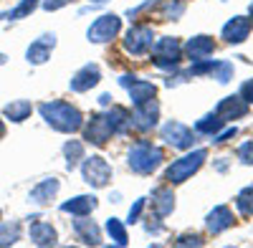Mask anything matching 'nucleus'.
Returning <instances> with one entry per match:
<instances>
[{"label": "nucleus", "mask_w": 253, "mask_h": 248, "mask_svg": "<svg viewBox=\"0 0 253 248\" xmlns=\"http://www.w3.org/2000/svg\"><path fill=\"white\" fill-rule=\"evenodd\" d=\"M36 109H38L41 117H43V122L48 124V127L61 132V134H74V132H81V127H84L81 109L69 104V101H63V99L41 101Z\"/></svg>", "instance_id": "f257e3e1"}, {"label": "nucleus", "mask_w": 253, "mask_h": 248, "mask_svg": "<svg viewBox=\"0 0 253 248\" xmlns=\"http://www.w3.org/2000/svg\"><path fill=\"white\" fill-rule=\"evenodd\" d=\"M165 150L150 139H137L129 150H126V167L134 175H152L162 167Z\"/></svg>", "instance_id": "f03ea898"}, {"label": "nucleus", "mask_w": 253, "mask_h": 248, "mask_svg": "<svg viewBox=\"0 0 253 248\" xmlns=\"http://www.w3.org/2000/svg\"><path fill=\"white\" fill-rule=\"evenodd\" d=\"M147 53L152 56L150 58L152 64L157 69H162V71H177L180 64H182V43H180V38H175V36L157 38Z\"/></svg>", "instance_id": "7ed1b4c3"}, {"label": "nucleus", "mask_w": 253, "mask_h": 248, "mask_svg": "<svg viewBox=\"0 0 253 248\" xmlns=\"http://www.w3.org/2000/svg\"><path fill=\"white\" fill-rule=\"evenodd\" d=\"M208 160V150L205 147H195V150H187V155H182L180 160H175L170 167L165 170V182L167 185H180L185 180L193 177Z\"/></svg>", "instance_id": "20e7f679"}, {"label": "nucleus", "mask_w": 253, "mask_h": 248, "mask_svg": "<svg viewBox=\"0 0 253 248\" xmlns=\"http://www.w3.org/2000/svg\"><path fill=\"white\" fill-rule=\"evenodd\" d=\"M81 177L86 185H91L94 190H101L107 188L114 177V170L112 165L107 162V157L101 155H91V157H84L81 160Z\"/></svg>", "instance_id": "39448f33"}, {"label": "nucleus", "mask_w": 253, "mask_h": 248, "mask_svg": "<svg viewBox=\"0 0 253 248\" xmlns=\"http://www.w3.org/2000/svg\"><path fill=\"white\" fill-rule=\"evenodd\" d=\"M119 31H122V18L117 13H104L89 26L86 41L89 43H109L119 36Z\"/></svg>", "instance_id": "423d86ee"}, {"label": "nucleus", "mask_w": 253, "mask_h": 248, "mask_svg": "<svg viewBox=\"0 0 253 248\" xmlns=\"http://www.w3.org/2000/svg\"><path fill=\"white\" fill-rule=\"evenodd\" d=\"M160 134H162V139L170 144V147H175V150H182V152H187V150H193L195 147V132L187 127V124H182V122H177V119H170V122H165L162 124V129H160Z\"/></svg>", "instance_id": "0eeeda50"}, {"label": "nucleus", "mask_w": 253, "mask_h": 248, "mask_svg": "<svg viewBox=\"0 0 253 248\" xmlns=\"http://www.w3.org/2000/svg\"><path fill=\"white\" fill-rule=\"evenodd\" d=\"M122 43H124V51L129 56H144L155 43V31L144 23H137L124 33Z\"/></svg>", "instance_id": "6e6552de"}, {"label": "nucleus", "mask_w": 253, "mask_h": 248, "mask_svg": "<svg viewBox=\"0 0 253 248\" xmlns=\"http://www.w3.org/2000/svg\"><path fill=\"white\" fill-rule=\"evenodd\" d=\"M81 132H84V142L94 144V147H104V144L114 137V132H112V127H109V122H107L104 114H91L89 119H84Z\"/></svg>", "instance_id": "1a4fd4ad"}, {"label": "nucleus", "mask_w": 253, "mask_h": 248, "mask_svg": "<svg viewBox=\"0 0 253 248\" xmlns=\"http://www.w3.org/2000/svg\"><path fill=\"white\" fill-rule=\"evenodd\" d=\"M119 84L126 89V94H129L132 107L144 104V101H150V99H157V84H152V81H147V79H137V76L124 74V76H119Z\"/></svg>", "instance_id": "9d476101"}, {"label": "nucleus", "mask_w": 253, "mask_h": 248, "mask_svg": "<svg viewBox=\"0 0 253 248\" xmlns=\"http://www.w3.org/2000/svg\"><path fill=\"white\" fill-rule=\"evenodd\" d=\"M157 122H160V101L157 99H150L132 109V129L150 132L157 127Z\"/></svg>", "instance_id": "9b49d317"}, {"label": "nucleus", "mask_w": 253, "mask_h": 248, "mask_svg": "<svg viewBox=\"0 0 253 248\" xmlns=\"http://www.w3.org/2000/svg\"><path fill=\"white\" fill-rule=\"evenodd\" d=\"M56 33H43V36H38L33 43L26 48V61L31 66H41V64H46V61L51 58L53 48H56Z\"/></svg>", "instance_id": "f8f14e48"}, {"label": "nucleus", "mask_w": 253, "mask_h": 248, "mask_svg": "<svg viewBox=\"0 0 253 248\" xmlns=\"http://www.w3.org/2000/svg\"><path fill=\"white\" fill-rule=\"evenodd\" d=\"M61 190V180L58 177H43L41 182H36L31 193H28V203L31 205H38V208H43V205H51L56 200Z\"/></svg>", "instance_id": "ddd939ff"}, {"label": "nucleus", "mask_w": 253, "mask_h": 248, "mask_svg": "<svg viewBox=\"0 0 253 248\" xmlns=\"http://www.w3.org/2000/svg\"><path fill=\"white\" fill-rule=\"evenodd\" d=\"M251 31H253L251 18L248 15H236V18H230L228 23L223 26L220 38L225 41V43H230V46H238V43H243V41L251 36Z\"/></svg>", "instance_id": "4468645a"}, {"label": "nucleus", "mask_w": 253, "mask_h": 248, "mask_svg": "<svg viewBox=\"0 0 253 248\" xmlns=\"http://www.w3.org/2000/svg\"><path fill=\"white\" fill-rule=\"evenodd\" d=\"M99 81H101V69H99V64H86V66H81V69L71 76L69 89L76 91V94H84V91H91Z\"/></svg>", "instance_id": "2eb2a0df"}, {"label": "nucleus", "mask_w": 253, "mask_h": 248, "mask_svg": "<svg viewBox=\"0 0 253 248\" xmlns=\"http://www.w3.org/2000/svg\"><path fill=\"white\" fill-rule=\"evenodd\" d=\"M248 112H251L248 101H246V99H241L238 94L220 99V101H218V107H215V114H218L225 124H228V122H236V119H243Z\"/></svg>", "instance_id": "dca6fc26"}, {"label": "nucleus", "mask_w": 253, "mask_h": 248, "mask_svg": "<svg viewBox=\"0 0 253 248\" xmlns=\"http://www.w3.org/2000/svg\"><path fill=\"white\" fill-rule=\"evenodd\" d=\"M233 223H236L233 210H230L228 205H215V208L208 213V218H205V228H208L210 236H220L228 228H233Z\"/></svg>", "instance_id": "f3484780"}, {"label": "nucleus", "mask_w": 253, "mask_h": 248, "mask_svg": "<svg viewBox=\"0 0 253 248\" xmlns=\"http://www.w3.org/2000/svg\"><path fill=\"white\" fill-rule=\"evenodd\" d=\"M182 53L190 61H203V58L215 53V41H213V36H205V33L193 36V38H187V43L182 46Z\"/></svg>", "instance_id": "a211bd4d"}, {"label": "nucleus", "mask_w": 253, "mask_h": 248, "mask_svg": "<svg viewBox=\"0 0 253 248\" xmlns=\"http://www.w3.org/2000/svg\"><path fill=\"white\" fill-rule=\"evenodd\" d=\"M33 220L28 225V238L33 246H56L58 243V231L48 220H41V218H28Z\"/></svg>", "instance_id": "6ab92c4d"}, {"label": "nucleus", "mask_w": 253, "mask_h": 248, "mask_svg": "<svg viewBox=\"0 0 253 248\" xmlns=\"http://www.w3.org/2000/svg\"><path fill=\"white\" fill-rule=\"evenodd\" d=\"M150 205H152L155 218L162 220V218H167L175 210V193L167 188V185H160V188H155L152 195H150Z\"/></svg>", "instance_id": "aec40b11"}, {"label": "nucleus", "mask_w": 253, "mask_h": 248, "mask_svg": "<svg viewBox=\"0 0 253 248\" xmlns=\"http://www.w3.org/2000/svg\"><path fill=\"white\" fill-rule=\"evenodd\" d=\"M74 233L84 246H101V228L89 220V215H79L74 220Z\"/></svg>", "instance_id": "412c9836"}, {"label": "nucleus", "mask_w": 253, "mask_h": 248, "mask_svg": "<svg viewBox=\"0 0 253 248\" xmlns=\"http://www.w3.org/2000/svg\"><path fill=\"white\" fill-rule=\"evenodd\" d=\"M104 117H107L109 127L114 134H129L132 132V112L126 107H119V104H112L107 112H104Z\"/></svg>", "instance_id": "4be33fe9"}, {"label": "nucleus", "mask_w": 253, "mask_h": 248, "mask_svg": "<svg viewBox=\"0 0 253 248\" xmlns=\"http://www.w3.org/2000/svg\"><path fill=\"white\" fill-rule=\"evenodd\" d=\"M99 208V198L96 195H76L66 203H61V213H71L74 218L79 215H91Z\"/></svg>", "instance_id": "5701e85b"}, {"label": "nucleus", "mask_w": 253, "mask_h": 248, "mask_svg": "<svg viewBox=\"0 0 253 248\" xmlns=\"http://www.w3.org/2000/svg\"><path fill=\"white\" fill-rule=\"evenodd\" d=\"M31 114H33V104L28 99H15V101H10V104L3 107V117L13 124H23Z\"/></svg>", "instance_id": "b1692460"}, {"label": "nucleus", "mask_w": 253, "mask_h": 248, "mask_svg": "<svg viewBox=\"0 0 253 248\" xmlns=\"http://www.w3.org/2000/svg\"><path fill=\"white\" fill-rule=\"evenodd\" d=\"M84 157H86V147H84L81 139H69L66 144H63V160H66V170H76Z\"/></svg>", "instance_id": "393cba45"}, {"label": "nucleus", "mask_w": 253, "mask_h": 248, "mask_svg": "<svg viewBox=\"0 0 253 248\" xmlns=\"http://www.w3.org/2000/svg\"><path fill=\"white\" fill-rule=\"evenodd\" d=\"M23 236V225L18 220H10V223H3L0 220V248H8V246H15Z\"/></svg>", "instance_id": "a878e982"}, {"label": "nucleus", "mask_w": 253, "mask_h": 248, "mask_svg": "<svg viewBox=\"0 0 253 248\" xmlns=\"http://www.w3.org/2000/svg\"><path fill=\"white\" fill-rule=\"evenodd\" d=\"M223 127H225V122H223L215 112H213V114H205L203 119L195 122V132H198V134H205V137H215Z\"/></svg>", "instance_id": "bb28decb"}, {"label": "nucleus", "mask_w": 253, "mask_h": 248, "mask_svg": "<svg viewBox=\"0 0 253 248\" xmlns=\"http://www.w3.org/2000/svg\"><path fill=\"white\" fill-rule=\"evenodd\" d=\"M41 5V0H20L15 8H10L8 13H0V20H23V18H31V13Z\"/></svg>", "instance_id": "cd10ccee"}, {"label": "nucleus", "mask_w": 253, "mask_h": 248, "mask_svg": "<svg viewBox=\"0 0 253 248\" xmlns=\"http://www.w3.org/2000/svg\"><path fill=\"white\" fill-rule=\"evenodd\" d=\"M104 231L109 233V238L117 243V246H126L129 243V236H126V228H124V223L119 218H109L107 225H104Z\"/></svg>", "instance_id": "c85d7f7f"}, {"label": "nucleus", "mask_w": 253, "mask_h": 248, "mask_svg": "<svg viewBox=\"0 0 253 248\" xmlns=\"http://www.w3.org/2000/svg\"><path fill=\"white\" fill-rule=\"evenodd\" d=\"M236 208L243 218H253V185H246L236 195Z\"/></svg>", "instance_id": "c756f323"}, {"label": "nucleus", "mask_w": 253, "mask_h": 248, "mask_svg": "<svg viewBox=\"0 0 253 248\" xmlns=\"http://www.w3.org/2000/svg\"><path fill=\"white\" fill-rule=\"evenodd\" d=\"M233 64L230 61H213V66H210V76L218 79L220 84H228L230 79H233Z\"/></svg>", "instance_id": "7c9ffc66"}, {"label": "nucleus", "mask_w": 253, "mask_h": 248, "mask_svg": "<svg viewBox=\"0 0 253 248\" xmlns=\"http://www.w3.org/2000/svg\"><path fill=\"white\" fill-rule=\"evenodd\" d=\"M160 3H162L160 13H162L165 20H177L185 13V3H182V0H160Z\"/></svg>", "instance_id": "2f4dec72"}, {"label": "nucleus", "mask_w": 253, "mask_h": 248, "mask_svg": "<svg viewBox=\"0 0 253 248\" xmlns=\"http://www.w3.org/2000/svg\"><path fill=\"white\" fill-rule=\"evenodd\" d=\"M238 160H241L243 165H253V139L243 142L241 147H238Z\"/></svg>", "instance_id": "473e14b6"}, {"label": "nucleus", "mask_w": 253, "mask_h": 248, "mask_svg": "<svg viewBox=\"0 0 253 248\" xmlns=\"http://www.w3.org/2000/svg\"><path fill=\"white\" fill-rule=\"evenodd\" d=\"M175 246H205V241L200 233H185L175 241Z\"/></svg>", "instance_id": "72a5a7b5"}, {"label": "nucleus", "mask_w": 253, "mask_h": 248, "mask_svg": "<svg viewBox=\"0 0 253 248\" xmlns=\"http://www.w3.org/2000/svg\"><path fill=\"white\" fill-rule=\"evenodd\" d=\"M144 205H147V200L144 198H139L132 208H129V218H126V223H139V218H142V210H144Z\"/></svg>", "instance_id": "f704fd0d"}, {"label": "nucleus", "mask_w": 253, "mask_h": 248, "mask_svg": "<svg viewBox=\"0 0 253 248\" xmlns=\"http://www.w3.org/2000/svg\"><path fill=\"white\" fill-rule=\"evenodd\" d=\"M238 96H241V99H246L248 104H253V79L243 81V84H241V91H238Z\"/></svg>", "instance_id": "c9c22d12"}, {"label": "nucleus", "mask_w": 253, "mask_h": 248, "mask_svg": "<svg viewBox=\"0 0 253 248\" xmlns=\"http://www.w3.org/2000/svg\"><path fill=\"white\" fill-rule=\"evenodd\" d=\"M71 3V0H41V8L43 10H61V8H66Z\"/></svg>", "instance_id": "e433bc0d"}, {"label": "nucleus", "mask_w": 253, "mask_h": 248, "mask_svg": "<svg viewBox=\"0 0 253 248\" xmlns=\"http://www.w3.org/2000/svg\"><path fill=\"white\" fill-rule=\"evenodd\" d=\"M236 132H238L236 127H228L225 132H218V134L213 137V144H223V142H228L230 137H236Z\"/></svg>", "instance_id": "4c0bfd02"}, {"label": "nucleus", "mask_w": 253, "mask_h": 248, "mask_svg": "<svg viewBox=\"0 0 253 248\" xmlns=\"http://www.w3.org/2000/svg\"><path fill=\"white\" fill-rule=\"evenodd\" d=\"M99 104L109 107V104H112V96H109V94H101V96H99Z\"/></svg>", "instance_id": "58836bf2"}, {"label": "nucleus", "mask_w": 253, "mask_h": 248, "mask_svg": "<svg viewBox=\"0 0 253 248\" xmlns=\"http://www.w3.org/2000/svg\"><path fill=\"white\" fill-rule=\"evenodd\" d=\"M5 137V119H0V139Z\"/></svg>", "instance_id": "ea45409f"}, {"label": "nucleus", "mask_w": 253, "mask_h": 248, "mask_svg": "<svg viewBox=\"0 0 253 248\" xmlns=\"http://www.w3.org/2000/svg\"><path fill=\"white\" fill-rule=\"evenodd\" d=\"M5 64H8V56H5L3 51H0V66H5Z\"/></svg>", "instance_id": "a19ab883"}, {"label": "nucleus", "mask_w": 253, "mask_h": 248, "mask_svg": "<svg viewBox=\"0 0 253 248\" xmlns=\"http://www.w3.org/2000/svg\"><path fill=\"white\" fill-rule=\"evenodd\" d=\"M248 18H251V23H253V3H251V8H248Z\"/></svg>", "instance_id": "79ce46f5"}, {"label": "nucleus", "mask_w": 253, "mask_h": 248, "mask_svg": "<svg viewBox=\"0 0 253 248\" xmlns=\"http://www.w3.org/2000/svg\"><path fill=\"white\" fill-rule=\"evenodd\" d=\"M89 3H107V0H89Z\"/></svg>", "instance_id": "37998d69"}, {"label": "nucleus", "mask_w": 253, "mask_h": 248, "mask_svg": "<svg viewBox=\"0 0 253 248\" xmlns=\"http://www.w3.org/2000/svg\"><path fill=\"white\" fill-rule=\"evenodd\" d=\"M0 220H3V208H0Z\"/></svg>", "instance_id": "c03bdc74"}]
</instances>
